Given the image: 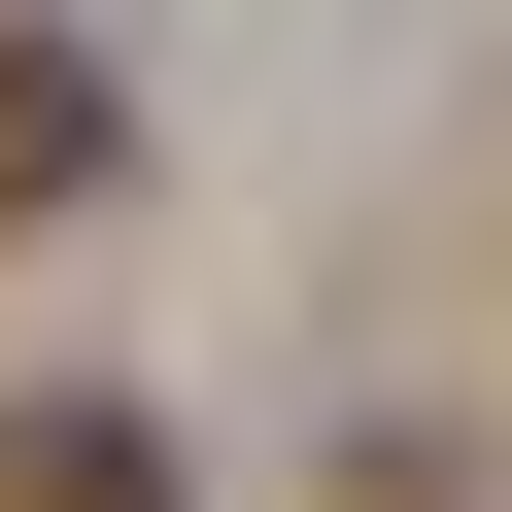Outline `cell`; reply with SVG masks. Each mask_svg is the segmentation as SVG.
I'll return each instance as SVG.
<instances>
[{"label": "cell", "mask_w": 512, "mask_h": 512, "mask_svg": "<svg viewBox=\"0 0 512 512\" xmlns=\"http://www.w3.org/2000/svg\"><path fill=\"white\" fill-rule=\"evenodd\" d=\"M0 512H205L171 410H0Z\"/></svg>", "instance_id": "6da1fadb"}, {"label": "cell", "mask_w": 512, "mask_h": 512, "mask_svg": "<svg viewBox=\"0 0 512 512\" xmlns=\"http://www.w3.org/2000/svg\"><path fill=\"white\" fill-rule=\"evenodd\" d=\"M0 205H103V69L69 35H0Z\"/></svg>", "instance_id": "7a4b0ae2"}]
</instances>
